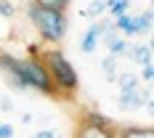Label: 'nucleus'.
<instances>
[{
	"instance_id": "nucleus-1",
	"label": "nucleus",
	"mask_w": 154,
	"mask_h": 138,
	"mask_svg": "<svg viewBox=\"0 0 154 138\" xmlns=\"http://www.w3.org/2000/svg\"><path fill=\"white\" fill-rule=\"evenodd\" d=\"M40 59H43V64H45V69H48V75H51V82H53L56 93L61 90L64 96H72V93L77 90V85H80L75 64L69 61V59L64 56L59 48H51V51H45Z\"/></svg>"
},
{
	"instance_id": "nucleus-2",
	"label": "nucleus",
	"mask_w": 154,
	"mask_h": 138,
	"mask_svg": "<svg viewBox=\"0 0 154 138\" xmlns=\"http://www.w3.org/2000/svg\"><path fill=\"white\" fill-rule=\"evenodd\" d=\"M27 19L48 43H61L66 35V14H61V11H51V8L32 3V5H27Z\"/></svg>"
},
{
	"instance_id": "nucleus-3",
	"label": "nucleus",
	"mask_w": 154,
	"mask_h": 138,
	"mask_svg": "<svg viewBox=\"0 0 154 138\" xmlns=\"http://www.w3.org/2000/svg\"><path fill=\"white\" fill-rule=\"evenodd\" d=\"M19 72H21V80L27 88H35L43 96H53L56 88L51 82V75H48L45 64L40 56H29V59H19Z\"/></svg>"
},
{
	"instance_id": "nucleus-4",
	"label": "nucleus",
	"mask_w": 154,
	"mask_h": 138,
	"mask_svg": "<svg viewBox=\"0 0 154 138\" xmlns=\"http://www.w3.org/2000/svg\"><path fill=\"white\" fill-rule=\"evenodd\" d=\"M0 72L5 77V82L14 88V90H27L24 80H21V72H19V59L8 56V53H0Z\"/></svg>"
},
{
	"instance_id": "nucleus-5",
	"label": "nucleus",
	"mask_w": 154,
	"mask_h": 138,
	"mask_svg": "<svg viewBox=\"0 0 154 138\" xmlns=\"http://www.w3.org/2000/svg\"><path fill=\"white\" fill-rule=\"evenodd\" d=\"M146 96H149V90H141V88H133V90H120L117 104H120L122 109H128V112H136V109H141L143 104H146Z\"/></svg>"
},
{
	"instance_id": "nucleus-6",
	"label": "nucleus",
	"mask_w": 154,
	"mask_h": 138,
	"mask_svg": "<svg viewBox=\"0 0 154 138\" xmlns=\"http://www.w3.org/2000/svg\"><path fill=\"white\" fill-rule=\"evenodd\" d=\"M106 24L109 21H96V24L88 27V32L82 35V43H80L82 53H96L98 51V43H101V35H104V27Z\"/></svg>"
},
{
	"instance_id": "nucleus-7",
	"label": "nucleus",
	"mask_w": 154,
	"mask_h": 138,
	"mask_svg": "<svg viewBox=\"0 0 154 138\" xmlns=\"http://www.w3.org/2000/svg\"><path fill=\"white\" fill-rule=\"evenodd\" d=\"M112 27H114L117 32H122L125 37H130V35H141V29H138V16H130V14L117 16V19L112 21Z\"/></svg>"
},
{
	"instance_id": "nucleus-8",
	"label": "nucleus",
	"mask_w": 154,
	"mask_h": 138,
	"mask_svg": "<svg viewBox=\"0 0 154 138\" xmlns=\"http://www.w3.org/2000/svg\"><path fill=\"white\" fill-rule=\"evenodd\" d=\"M82 122H85V125H91V127H101V130H109V133L114 130V122H112L109 117H104L101 112H93V109L82 114Z\"/></svg>"
},
{
	"instance_id": "nucleus-9",
	"label": "nucleus",
	"mask_w": 154,
	"mask_h": 138,
	"mask_svg": "<svg viewBox=\"0 0 154 138\" xmlns=\"http://www.w3.org/2000/svg\"><path fill=\"white\" fill-rule=\"evenodd\" d=\"M130 61H136V64H152V45H133V48H128V53H125Z\"/></svg>"
},
{
	"instance_id": "nucleus-10",
	"label": "nucleus",
	"mask_w": 154,
	"mask_h": 138,
	"mask_svg": "<svg viewBox=\"0 0 154 138\" xmlns=\"http://www.w3.org/2000/svg\"><path fill=\"white\" fill-rule=\"evenodd\" d=\"M75 138H117L114 133H109V130H101V127H91V125H80V130H77Z\"/></svg>"
},
{
	"instance_id": "nucleus-11",
	"label": "nucleus",
	"mask_w": 154,
	"mask_h": 138,
	"mask_svg": "<svg viewBox=\"0 0 154 138\" xmlns=\"http://www.w3.org/2000/svg\"><path fill=\"white\" fill-rule=\"evenodd\" d=\"M117 138H154L152 127H125L117 133Z\"/></svg>"
},
{
	"instance_id": "nucleus-12",
	"label": "nucleus",
	"mask_w": 154,
	"mask_h": 138,
	"mask_svg": "<svg viewBox=\"0 0 154 138\" xmlns=\"http://www.w3.org/2000/svg\"><path fill=\"white\" fill-rule=\"evenodd\" d=\"M109 56H114V59H122L125 53H128V40H125V37H114V40H112V43H109Z\"/></svg>"
},
{
	"instance_id": "nucleus-13",
	"label": "nucleus",
	"mask_w": 154,
	"mask_h": 138,
	"mask_svg": "<svg viewBox=\"0 0 154 138\" xmlns=\"http://www.w3.org/2000/svg\"><path fill=\"white\" fill-rule=\"evenodd\" d=\"M101 69H104V77H106L109 82H114L117 75H120V72H117L120 66H117V59H114V56H106V59L101 61Z\"/></svg>"
},
{
	"instance_id": "nucleus-14",
	"label": "nucleus",
	"mask_w": 154,
	"mask_h": 138,
	"mask_svg": "<svg viewBox=\"0 0 154 138\" xmlns=\"http://www.w3.org/2000/svg\"><path fill=\"white\" fill-rule=\"evenodd\" d=\"M104 3H106V11L114 16V19L128 14V8H130V0H104Z\"/></svg>"
},
{
	"instance_id": "nucleus-15",
	"label": "nucleus",
	"mask_w": 154,
	"mask_h": 138,
	"mask_svg": "<svg viewBox=\"0 0 154 138\" xmlns=\"http://www.w3.org/2000/svg\"><path fill=\"white\" fill-rule=\"evenodd\" d=\"M82 14L88 16V19H96V16L106 14V3H104V0H91V3L85 5V11H82Z\"/></svg>"
},
{
	"instance_id": "nucleus-16",
	"label": "nucleus",
	"mask_w": 154,
	"mask_h": 138,
	"mask_svg": "<svg viewBox=\"0 0 154 138\" xmlns=\"http://www.w3.org/2000/svg\"><path fill=\"white\" fill-rule=\"evenodd\" d=\"M117 82H120V90H133V88H141L138 77L133 72H125V75H117Z\"/></svg>"
},
{
	"instance_id": "nucleus-17",
	"label": "nucleus",
	"mask_w": 154,
	"mask_h": 138,
	"mask_svg": "<svg viewBox=\"0 0 154 138\" xmlns=\"http://www.w3.org/2000/svg\"><path fill=\"white\" fill-rule=\"evenodd\" d=\"M35 5H43V8H51V11H61V14H66L69 0H35Z\"/></svg>"
},
{
	"instance_id": "nucleus-18",
	"label": "nucleus",
	"mask_w": 154,
	"mask_h": 138,
	"mask_svg": "<svg viewBox=\"0 0 154 138\" xmlns=\"http://www.w3.org/2000/svg\"><path fill=\"white\" fill-rule=\"evenodd\" d=\"M152 24H154L152 8H146L143 14H138V29H141V35H149V32H152Z\"/></svg>"
},
{
	"instance_id": "nucleus-19",
	"label": "nucleus",
	"mask_w": 154,
	"mask_h": 138,
	"mask_svg": "<svg viewBox=\"0 0 154 138\" xmlns=\"http://www.w3.org/2000/svg\"><path fill=\"white\" fill-rule=\"evenodd\" d=\"M14 14H16V8L11 5V0H0V16L3 19H11Z\"/></svg>"
},
{
	"instance_id": "nucleus-20",
	"label": "nucleus",
	"mask_w": 154,
	"mask_h": 138,
	"mask_svg": "<svg viewBox=\"0 0 154 138\" xmlns=\"http://www.w3.org/2000/svg\"><path fill=\"white\" fill-rule=\"evenodd\" d=\"M141 77H143L146 82H152V80H154V66H152V64H143V66H141Z\"/></svg>"
},
{
	"instance_id": "nucleus-21",
	"label": "nucleus",
	"mask_w": 154,
	"mask_h": 138,
	"mask_svg": "<svg viewBox=\"0 0 154 138\" xmlns=\"http://www.w3.org/2000/svg\"><path fill=\"white\" fill-rule=\"evenodd\" d=\"M32 138H61V133H59V130H40V133H35V136Z\"/></svg>"
},
{
	"instance_id": "nucleus-22",
	"label": "nucleus",
	"mask_w": 154,
	"mask_h": 138,
	"mask_svg": "<svg viewBox=\"0 0 154 138\" xmlns=\"http://www.w3.org/2000/svg\"><path fill=\"white\" fill-rule=\"evenodd\" d=\"M0 138H14V127L11 125H0Z\"/></svg>"
},
{
	"instance_id": "nucleus-23",
	"label": "nucleus",
	"mask_w": 154,
	"mask_h": 138,
	"mask_svg": "<svg viewBox=\"0 0 154 138\" xmlns=\"http://www.w3.org/2000/svg\"><path fill=\"white\" fill-rule=\"evenodd\" d=\"M0 109H3V112H11V109H14V101H11V98H0Z\"/></svg>"
}]
</instances>
